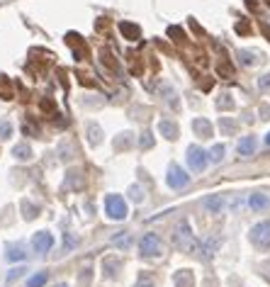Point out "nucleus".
I'll list each match as a JSON object with an SVG mask.
<instances>
[{"instance_id":"nucleus-1","label":"nucleus","mask_w":270,"mask_h":287,"mask_svg":"<svg viewBox=\"0 0 270 287\" xmlns=\"http://www.w3.org/2000/svg\"><path fill=\"white\" fill-rule=\"evenodd\" d=\"M173 246L180 251H195L198 249V241H195V236H192V229H190V224L182 219L176 224V229H173Z\"/></svg>"},{"instance_id":"nucleus-2","label":"nucleus","mask_w":270,"mask_h":287,"mask_svg":"<svg viewBox=\"0 0 270 287\" xmlns=\"http://www.w3.org/2000/svg\"><path fill=\"white\" fill-rule=\"evenodd\" d=\"M248 239L258 251H268L270 249V219H263L258 224H253L248 231Z\"/></svg>"},{"instance_id":"nucleus-3","label":"nucleus","mask_w":270,"mask_h":287,"mask_svg":"<svg viewBox=\"0 0 270 287\" xmlns=\"http://www.w3.org/2000/svg\"><path fill=\"white\" fill-rule=\"evenodd\" d=\"M139 256L142 258H158L163 256V244L158 234H144L139 241Z\"/></svg>"},{"instance_id":"nucleus-4","label":"nucleus","mask_w":270,"mask_h":287,"mask_svg":"<svg viewBox=\"0 0 270 287\" xmlns=\"http://www.w3.org/2000/svg\"><path fill=\"white\" fill-rule=\"evenodd\" d=\"M105 214H108L110 219H114V222L126 219V202L120 195H108L105 197Z\"/></svg>"},{"instance_id":"nucleus-5","label":"nucleus","mask_w":270,"mask_h":287,"mask_svg":"<svg viewBox=\"0 0 270 287\" xmlns=\"http://www.w3.org/2000/svg\"><path fill=\"white\" fill-rule=\"evenodd\" d=\"M166 183H168V188H173V190H182V188H188L190 175L182 171L178 163H170V166H168V175H166Z\"/></svg>"},{"instance_id":"nucleus-6","label":"nucleus","mask_w":270,"mask_h":287,"mask_svg":"<svg viewBox=\"0 0 270 287\" xmlns=\"http://www.w3.org/2000/svg\"><path fill=\"white\" fill-rule=\"evenodd\" d=\"M207 151H202L198 144L195 146H188V168L192 173H202L207 168Z\"/></svg>"},{"instance_id":"nucleus-7","label":"nucleus","mask_w":270,"mask_h":287,"mask_svg":"<svg viewBox=\"0 0 270 287\" xmlns=\"http://www.w3.org/2000/svg\"><path fill=\"white\" fill-rule=\"evenodd\" d=\"M52 246H54V236L49 234V231H36L34 236H32V249L36 251V253H49L52 251Z\"/></svg>"},{"instance_id":"nucleus-8","label":"nucleus","mask_w":270,"mask_h":287,"mask_svg":"<svg viewBox=\"0 0 270 287\" xmlns=\"http://www.w3.org/2000/svg\"><path fill=\"white\" fill-rule=\"evenodd\" d=\"M219 244H222L219 239H214V241H212V236H210V239H204L202 244H198V249H195V251L200 253V258H204V261H207V258H212V256L216 253Z\"/></svg>"},{"instance_id":"nucleus-9","label":"nucleus","mask_w":270,"mask_h":287,"mask_svg":"<svg viewBox=\"0 0 270 287\" xmlns=\"http://www.w3.org/2000/svg\"><path fill=\"white\" fill-rule=\"evenodd\" d=\"M192 132H195L200 139H207V136H212V122H210V119H204V117H198V119H192Z\"/></svg>"},{"instance_id":"nucleus-10","label":"nucleus","mask_w":270,"mask_h":287,"mask_svg":"<svg viewBox=\"0 0 270 287\" xmlns=\"http://www.w3.org/2000/svg\"><path fill=\"white\" fill-rule=\"evenodd\" d=\"M256 149H258L256 136H244V139L238 141V156H241V158H248V156H253V153H256Z\"/></svg>"},{"instance_id":"nucleus-11","label":"nucleus","mask_w":270,"mask_h":287,"mask_svg":"<svg viewBox=\"0 0 270 287\" xmlns=\"http://www.w3.org/2000/svg\"><path fill=\"white\" fill-rule=\"evenodd\" d=\"M202 207H204V210L210 212V214H222V210H224V200H222L219 195H212V197H204Z\"/></svg>"},{"instance_id":"nucleus-12","label":"nucleus","mask_w":270,"mask_h":287,"mask_svg":"<svg viewBox=\"0 0 270 287\" xmlns=\"http://www.w3.org/2000/svg\"><path fill=\"white\" fill-rule=\"evenodd\" d=\"M158 132H161L166 139L173 141V139H178V124L170 122V119H161V122H158Z\"/></svg>"},{"instance_id":"nucleus-13","label":"nucleus","mask_w":270,"mask_h":287,"mask_svg":"<svg viewBox=\"0 0 270 287\" xmlns=\"http://www.w3.org/2000/svg\"><path fill=\"white\" fill-rule=\"evenodd\" d=\"M5 258H8L10 263L24 261V258H27V253H24V246H22V244H10V246H8V253H5Z\"/></svg>"},{"instance_id":"nucleus-14","label":"nucleus","mask_w":270,"mask_h":287,"mask_svg":"<svg viewBox=\"0 0 270 287\" xmlns=\"http://www.w3.org/2000/svg\"><path fill=\"white\" fill-rule=\"evenodd\" d=\"M248 207H251V210H268V207H270V197L260 195V192H256V195L248 197Z\"/></svg>"},{"instance_id":"nucleus-15","label":"nucleus","mask_w":270,"mask_h":287,"mask_svg":"<svg viewBox=\"0 0 270 287\" xmlns=\"http://www.w3.org/2000/svg\"><path fill=\"white\" fill-rule=\"evenodd\" d=\"M112 244H114L117 249L126 251L129 246H132V234H129V231H120L117 236H112Z\"/></svg>"},{"instance_id":"nucleus-16","label":"nucleus","mask_w":270,"mask_h":287,"mask_svg":"<svg viewBox=\"0 0 270 287\" xmlns=\"http://www.w3.org/2000/svg\"><path fill=\"white\" fill-rule=\"evenodd\" d=\"M192 273L190 270H180L178 275H176V287H192Z\"/></svg>"},{"instance_id":"nucleus-17","label":"nucleus","mask_w":270,"mask_h":287,"mask_svg":"<svg viewBox=\"0 0 270 287\" xmlns=\"http://www.w3.org/2000/svg\"><path fill=\"white\" fill-rule=\"evenodd\" d=\"M12 156H15L18 161H30V158H32V149H30L27 144H18V146L12 149Z\"/></svg>"},{"instance_id":"nucleus-18","label":"nucleus","mask_w":270,"mask_h":287,"mask_svg":"<svg viewBox=\"0 0 270 287\" xmlns=\"http://www.w3.org/2000/svg\"><path fill=\"white\" fill-rule=\"evenodd\" d=\"M224 151H226V149H224L222 144H214V146L207 151V158H210L212 163H222V161H224Z\"/></svg>"},{"instance_id":"nucleus-19","label":"nucleus","mask_w":270,"mask_h":287,"mask_svg":"<svg viewBox=\"0 0 270 287\" xmlns=\"http://www.w3.org/2000/svg\"><path fill=\"white\" fill-rule=\"evenodd\" d=\"M120 268H122V261H114V258H105V263H102V270H105L108 278L117 275V270Z\"/></svg>"},{"instance_id":"nucleus-20","label":"nucleus","mask_w":270,"mask_h":287,"mask_svg":"<svg viewBox=\"0 0 270 287\" xmlns=\"http://www.w3.org/2000/svg\"><path fill=\"white\" fill-rule=\"evenodd\" d=\"M100 136H102L100 127H98V124H88V141L92 144V146H98V144H100Z\"/></svg>"},{"instance_id":"nucleus-21","label":"nucleus","mask_w":270,"mask_h":287,"mask_svg":"<svg viewBox=\"0 0 270 287\" xmlns=\"http://www.w3.org/2000/svg\"><path fill=\"white\" fill-rule=\"evenodd\" d=\"M46 275H49V273H36V275H32V278L27 280V287H44L46 285Z\"/></svg>"},{"instance_id":"nucleus-22","label":"nucleus","mask_w":270,"mask_h":287,"mask_svg":"<svg viewBox=\"0 0 270 287\" xmlns=\"http://www.w3.org/2000/svg\"><path fill=\"white\" fill-rule=\"evenodd\" d=\"M216 107H219V110H232V107H234V100H232V95H229V93L219 95V100H216Z\"/></svg>"},{"instance_id":"nucleus-23","label":"nucleus","mask_w":270,"mask_h":287,"mask_svg":"<svg viewBox=\"0 0 270 287\" xmlns=\"http://www.w3.org/2000/svg\"><path fill=\"white\" fill-rule=\"evenodd\" d=\"M120 29H122V32H124L129 39L139 37V27H134V24H126V22H122V24H120Z\"/></svg>"},{"instance_id":"nucleus-24","label":"nucleus","mask_w":270,"mask_h":287,"mask_svg":"<svg viewBox=\"0 0 270 287\" xmlns=\"http://www.w3.org/2000/svg\"><path fill=\"white\" fill-rule=\"evenodd\" d=\"M129 197L139 205V202H144V190H142L139 185H132V188H129Z\"/></svg>"},{"instance_id":"nucleus-25","label":"nucleus","mask_w":270,"mask_h":287,"mask_svg":"<svg viewBox=\"0 0 270 287\" xmlns=\"http://www.w3.org/2000/svg\"><path fill=\"white\" fill-rule=\"evenodd\" d=\"M136 287H154V278L148 273H139L136 278Z\"/></svg>"},{"instance_id":"nucleus-26","label":"nucleus","mask_w":270,"mask_h":287,"mask_svg":"<svg viewBox=\"0 0 270 287\" xmlns=\"http://www.w3.org/2000/svg\"><path fill=\"white\" fill-rule=\"evenodd\" d=\"M12 134V124L10 122H0V139H8Z\"/></svg>"},{"instance_id":"nucleus-27","label":"nucleus","mask_w":270,"mask_h":287,"mask_svg":"<svg viewBox=\"0 0 270 287\" xmlns=\"http://www.w3.org/2000/svg\"><path fill=\"white\" fill-rule=\"evenodd\" d=\"M258 88H260L263 93H270V73L260 76V80H258Z\"/></svg>"},{"instance_id":"nucleus-28","label":"nucleus","mask_w":270,"mask_h":287,"mask_svg":"<svg viewBox=\"0 0 270 287\" xmlns=\"http://www.w3.org/2000/svg\"><path fill=\"white\" fill-rule=\"evenodd\" d=\"M24 273V268H15V270H10V275H8V285H12L15 280H18L20 275Z\"/></svg>"},{"instance_id":"nucleus-29","label":"nucleus","mask_w":270,"mask_h":287,"mask_svg":"<svg viewBox=\"0 0 270 287\" xmlns=\"http://www.w3.org/2000/svg\"><path fill=\"white\" fill-rule=\"evenodd\" d=\"M222 129H224V132H236V122H229V119H222Z\"/></svg>"},{"instance_id":"nucleus-30","label":"nucleus","mask_w":270,"mask_h":287,"mask_svg":"<svg viewBox=\"0 0 270 287\" xmlns=\"http://www.w3.org/2000/svg\"><path fill=\"white\" fill-rule=\"evenodd\" d=\"M139 144H142L144 149H148V146H151V134H148V132H144V134H142V139H139Z\"/></svg>"},{"instance_id":"nucleus-31","label":"nucleus","mask_w":270,"mask_h":287,"mask_svg":"<svg viewBox=\"0 0 270 287\" xmlns=\"http://www.w3.org/2000/svg\"><path fill=\"white\" fill-rule=\"evenodd\" d=\"M73 244H76V241H73V236H66V241H64V246H66V249H73Z\"/></svg>"},{"instance_id":"nucleus-32","label":"nucleus","mask_w":270,"mask_h":287,"mask_svg":"<svg viewBox=\"0 0 270 287\" xmlns=\"http://www.w3.org/2000/svg\"><path fill=\"white\" fill-rule=\"evenodd\" d=\"M54 287H68V285H66V283H58V285H54Z\"/></svg>"},{"instance_id":"nucleus-33","label":"nucleus","mask_w":270,"mask_h":287,"mask_svg":"<svg viewBox=\"0 0 270 287\" xmlns=\"http://www.w3.org/2000/svg\"><path fill=\"white\" fill-rule=\"evenodd\" d=\"M266 144H268V146H270V134H268V136H266Z\"/></svg>"}]
</instances>
